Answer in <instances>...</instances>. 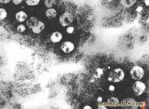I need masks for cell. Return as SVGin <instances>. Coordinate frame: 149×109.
Returning <instances> with one entry per match:
<instances>
[{"label": "cell", "instance_id": "1", "mask_svg": "<svg viewBox=\"0 0 149 109\" xmlns=\"http://www.w3.org/2000/svg\"><path fill=\"white\" fill-rule=\"evenodd\" d=\"M125 77V73L123 70L120 68L115 69L110 72L108 76V81L112 82H119Z\"/></svg>", "mask_w": 149, "mask_h": 109}, {"label": "cell", "instance_id": "2", "mask_svg": "<svg viewBox=\"0 0 149 109\" xmlns=\"http://www.w3.org/2000/svg\"><path fill=\"white\" fill-rule=\"evenodd\" d=\"M130 74L132 79L139 81L143 78L144 75V71L140 66H134L131 69Z\"/></svg>", "mask_w": 149, "mask_h": 109}, {"label": "cell", "instance_id": "3", "mask_svg": "<svg viewBox=\"0 0 149 109\" xmlns=\"http://www.w3.org/2000/svg\"><path fill=\"white\" fill-rule=\"evenodd\" d=\"M146 89L145 85L142 82L137 81L134 83L133 85V90L135 95L137 96L143 94Z\"/></svg>", "mask_w": 149, "mask_h": 109}, {"label": "cell", "instance_id": "4", "mask_svg": "<svg viewBox=\"0 0 149 109\" xmlns=\"http://www.w3.org/2000/svg\"><path fill=\"white\" fill-rule=\"evenodd\" d=\"M73 21V16L69 13H65L61 15L60 18V22L63 27L69 26Z\"/></svg>", "mask_w": 149, "mask_h": 109}, {"label": "cell", "instance_id": "5", "mask_svg": "<svg viewBox=\"0 0 149 109\" xmlns=\"http://www.w3.org/2000/svg\"><path fill=\"white\" fill-rule=\"evenodd\" d=\"M74 49V43L70 41H66L63 43L61 46V49L64 53L68 54L73 51Z\"/></svg>", "mask_w": 149, "mask_h": 109}, {"label": "cell", "instance_id": "6", "mask_svg": "<svg viewBox=\"0 0 149 109\" xmlns=\"http://www.w3.org/2000/svg\"><path fill=\"white\" fill-rule=\"evenodd\" d=\"M45 28V25L41 21L37 22L36 25L32 28L33 32L34 34H38L42 32Z\"/></svg>", "mask_w": 149, "mask_h": 109}, {"label": "cell", "instance_id": "7", "mask_svg": "<svg viewBox=\"0 0 149 109\" xmlns=\"http://www.w3.org/2000/svg\"><path fill=\"white\" fill-rule=\"evenodd\" d=\"M62 39V34L59 32H54L50 36V41L54 43L60 42Z\"/></svg>", "mask_w": 149, "mask_h": 109}, {"label": "cell", "instance_id": "8", "mask_svg": "<svg viewBox=\"0 0 149 109\" xmlns=\"http://www.w3.org/2000/svg\"><path fill=\"white\" fill-rule=\"evenodd\" d=\"M27 15L23 11L18 12L15 15V18L17 21L19 22H24L27 18Z\"/></svg>", "mask_w": 149, "mask_h": 109}, {"label": "cell", "instance_id": "9", "mask_svg": "<svg viewBox=\"0 0 149 109\" xmlns=\"http://www.w3.org/2000/svg\"><path fill=\"white\" fill-rule=\"evenodd\" d=\"M38 21V19L36 17L33 16L30 17L26 22V25L29 28H32L35 25H36L37 22Z\"/></svg>", "mask_w": 149, "mask_h": 109}, {"label": "cell", "instance_id": "10", "mask_svg": "<svg viewBox=\"0 0 149 109\" xmlns=\"http://www.w3.org/2000/svg\"><path fill=\"white\" fill-rule=\"evenodd\" d=\"M56 15H57L56 11L53 8H49L46 11V16L49 20L55 18L56 16Z\"/></svg>", "mask_w": 149, "mask_h": 109}, {"label": "cell", "instance_id": "11", "mask_svg": "<svg viewBox=\"0 0 149 109\" xmlns=\"http://www.w3.org/2000/svg\"><path fill=\"white\" fill-rule=\"evenodd\" d=\"M136 2V0H120L121 4L125 8H130L133 6Z\"/></svg>", "mask_w": 149, "mask_h": 109}, {"label": "cell", "instance_id": "12", "mask_svg": "<svg viewBox=\"0 0 149 109\" xmlns=\"http://www.w3.org/2000/svg\"><path fill=\"white\" fill-rule=\"evenodd\" d=\"M108 104L111 106H116L118 105L119 103V101L117 98L114 97L110 98L107 100Z\"/></svg>", "mask_w": 149, "mask_h": 109}, {"label": "cell", "instance_id": "13", "mask_svg": "<svg viewBox=\"0 0 149 109\" xmlns=\"http://www.w3.org/2000/svg\"><path fill=\"white\" fill-rule=\"evenodd\" d=\"M103 70L101 68H97L94 71L93 75L95 78H99L103 75Z\"/></svg>", "mask_w": 149, "mask_h": 109}, {"label": "cell", "instance_id": "14", "mask_svg": "<svg viewBox=\"0 0 149 109\" xmlns=\"http://www.w3.org/2000/svg\"><path fill=\"white\" fill-rule=\"evenodd\" d=\"M40 0H25L26 3L28 6H34L38 5Z\"/></svg>", "mask_w": 149, "mask_h": 109}, {"label": "cell", "instance_id": "15", "mask_svg": "<svg viewBox=\"0 0 149 109\" xmlns=\"http://www.w3.org/2000/svg\"><path fill=\"white\" fill-rule=\"evenodd\" d=\"M7 16V13L4 8H0V20H4Z\"/></svg>", "mask_w": 149, "mask_h": 109}, {"label": "cell", "instance_id": "16", "mask_svg": "<svg viewBox=\"0 0 149 109\" xmlns=\"http://www.w3.org/2000/svg\"><path fill=\"white\" fill-rule=\"evenodd\" d=\"M55 3V0H45V5L48 8L52 7L53 4Z\"/></svg>", "mask_w": 149, "mask_h": 109}, {"label": "cell", "instance_id": "17", "mask_svg": "<svg viewBox=\"0 0 149 109\" xmlns=\"http://www.w3.org/2000/svg\"><path fill=\"white\" fill-rule=\"evenodd\" d=\"M17 29L18 32H19V33H23L26 30V27H25V25H23V24H21V25L18 26Z\"/></svg>", "mask_w": 149, "mask_h": 109}, {"label": "cell", "instance_id": "18", "mask_svg": "<svg viewBox=\"0 0 149 109\" xmlns=\"http://www.w3.org/2000/svg\"><path fill=\"white\" fill-rule=\"evenodd\" d=\"M74 27H69L67 28V32L68 34H72L74 32Z\"/></svg>", "mask_w": 149, "mask_h": 109}, {"label": "cell", "instance_id": "19", "mask_svg": "<svg viewBox=\"0 0 149 109\" xmlns=\"http://www.w3.org/2000/svg\"><path fill=\"white\" fill-rule=\"evenodd\" d=\"M118 0H103V2H105L107 4H110L112 2H117Z\"/></svg>", "mask_w": 149, "mask_h": 109}, {"label": "cell", "instance_id": "20", "mask_svg": "<svg viewBox=\"0 0 149 109\" xmlns=\"http://www.w3.org/2000/svg\"><path fill=\"white\" fill-rule=\"evenodd\" d=\"M23 0H13V2L15 5H18L22 2Z\"/></svg>", "mask_w": 149, "mask_h": 109}, {"label": "cell", "instance_id": "21", "mask_svg": "<svg viewBox=\"0 0 149 109\" xmlns=\"http://www.w3.org/2000/svg\"><path fill=\"white\" fill-rule=\"evenodd\" d=\"M109 90L110 91L113 92L115 91V86L112 85H110L109 87Z\"/></svg>", "mask_w": 149, "mask_h": 109}, {"label": "cell", "instance_id": "22", "mask_svg": "<svg viewBox=\"0 0 149 109\" xmlns=\"http://www.w3.org/2000/svg\"><path fill=\"white\" fill-rule=\"evenodd\" d=\"M11 0H0V3H3V4H7L9 3Z\"/></svg>", "mask_w": 149, "mask_h": 109}, {"label": "cell", "instance_id": "23", "mask_svg": "<svg viewBox=\"0 0 149 109\" xmlns=\"http://www.w3.org/2000/svg\"><path fill=\"white\" fill-rule=\"evenodd\" d=\"M102 98L101 96H98L97 99V102H99V103L102 102Z\"/></svg>", "mask_w": 149, "mask_h": 109}, {"label": "cell", "instance_id": "24", "mask_svg": "<svg viewBox=\"0 0 149 109\" xmlns=\"http://www.w3.org/2000/svg\"><path fill=\"white\" fill-rule=\"evenodd\" d=\"M84 109H92V108H91V106H90L88 105H86L84 107Z\"/></svg>", "mask_w": 149, "mask_h": 109}, {"label": "cell", "instance_id": "25", "mask_svg": "<svg viewBox=\"0 0 149 109\" xmlns=\"http://www.w3.org/2000/svg\"><path fill=\"white\" fill-rule=\"evenodd\" d=\"M145 2L146 4V6H149V5H148V4H149V3H148V0H145Z\"/></svg>", "mask_w": 149, "mask_h": 109}]
</instances>
